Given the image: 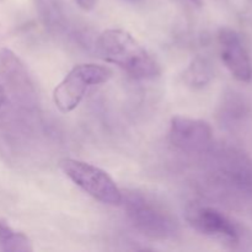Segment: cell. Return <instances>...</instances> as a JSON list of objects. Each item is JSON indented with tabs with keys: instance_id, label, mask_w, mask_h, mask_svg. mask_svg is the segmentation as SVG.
Listing matches in <instances>:
<instances>
[{
	"instance_id": "7a4b0ae2",
	"label": "cell",
	"mask_w": 252,
	"mask_h": 252,
	"mask_svg": "<svg viewBox=\"0 0 252 252\" xmlns=\"http://www.w3.org/2000/svg\"><path fill=\"white\" fill-rule=\"evenodd\" d=\"M112 78L108 66L98 64L75 65L53 91V101L59 111L66 113L78 107L89 88L107 83Z\"/></svg>"
},
{
	"instance_id": "277c9868",
	"label": "cell",
	"mask_w": 252,
	"mask_h": 252,
	"mask_svg": "<svg viewBox=\"0 0 252 252\" xmlns=\"http://www.w3.org/2000/svg\"><path fill=\"white\" fill-rule=\"evenodd\" d=\"M62 171L83 191L101 203L118 206L122 203V192L110 175L100 167L75 159H63L59 162Z\"/></svg>"
},
{
	"instance_id": "5b68a950",
	"label": "cell",
	"mask_w": 252,
	"mask_h": 252,
	"mask_svg": "<svg viewBox=\"0 0 252 252\" xmlns=\"http://www.w3.org/2000/svg\"><path fill=\"white\" fill-rule=\"evenodd\" d=\"M213 132L202 120L175 116L170 123V140L172 145L186 153L204 152L211 145Z\"/></svg>"
},
{
	"instance_id": "3957f363",
	"label": "cell",
	"mask_w": 252,
	"mask_h": 252,
	"mask_svg": "<svg viewBox=\"0 0 252 252\" xmlns=\"http://www.w3.org/2000/svg\"><path fill=\"white\" fill-rule=\"evenodd\" d=\"M125 211L133 225L153 239H169L177 231L176 220L164 208L142 193L122 197Z\"/></svg>"
},
{
	"instance_id": "ba28073f",
	"label": "cell",
	"mask_w": 252,
	"mask_h": 252,
	"mask_svg": "<svg viewBox=\"0 0 252 252\" xmlns=\"http://www.w3.org/2000/svg\"><path fill=\"white\" fill-rule=\"evenodd\" d=\"M0 250L5 252H30L32 243L25 234L15 231L5 220L0 219Z\"/></svg>"
},
{
	"instance_id": "8992f818",
	"label": "cell",
	"mask_w": 252,
	"mask_h": 252,
	"mask_svg": "<svg viewBox=\"0 0 252 252\" xmlns=\"http://www.w3.org/2000/svg\"><path fill=\"white\" fill-rule=\"evenodd\" d=\"M221 48V61L239 81L249 83L252 80V62L240 36L231 29H221L219 32Z\"/></svg>"
},
{
	"instance_id": "8fae6325",
	"label": "cell",
	"mask_w": 252,
	"mask_h": 252,
	"mask_svg": "<svg viewBox=\"0 0 252 252\" xmlns=\"http://www.w3.org/2000/svg\"><path fill=\"white\" fill-rule=\"evenodd\" d=\"M5 98H6V95H5L4 89H2L1 85H0V107H1L2 103L5 102Z\"/></svg>"
},
{
	"instance_id": "52a82bcc",
	"label": "cell",
	"mask_w": 252,
	"mask_h": 252,
	"mask_svg": "<svg viewBox=\"0 0 252 252\" xmlns=\"http://www.w3.org/2000/svg\"><path fill=\"white\" fill-rule=\"evenodd\" d=\"M187 220L202 234L220 236L231 241L238 240L239 234L233 221L211 207H193L187 213Z\"/></svg>"
},
{
	"instance_id": "6da1fadb",
	"label": "cell",
	"mask_w": 252,
	"mask_h": 252,
	"mask_svg": "<svg viewBox=\"0 0 252 252\" xmlns=\"http://www.w3.org/2000/svg\"><path fill=\"white\" fill-rule=\"evenodd\" d=\"M96 52L103 61L125 69L135 79H154L160 73L155 59L125 30L103 31L96 39Z\"/></svg>"
},
{
	"instance_id": "9c48e42d",
	"label": "cell",
	"mask_w": 252,
	"mask_h": 252,
	"mask_svg": "<svg viewBox=\"0 0 252 252\" xmlns=\"http://www.w3.org/2000/svg\"><path fill=\"white\" fill-rule=\"evenodd\" d=\"M211 78V68L206 63V61L201 58L194 59L185 73V80L189 86H193V88H202V86L207 85Z\"/></svg>"
},
{
	"instance_id": "30bf717a",
	"label": "cell",
	"mask_w": 252,
	"mask_h": 252,
	"mask_svg": "<svg viewBox=\"0 0 252 252\" xmlns=\"http://www.w3.org/2000/svg\"><path fill=\"white\" fill-rule=\"evenodd\" d=\"M75 1L81 9L89 11V10L94 9V6L96 5V1H97V0H75Z\"/></svg>"
}]
</instances>
